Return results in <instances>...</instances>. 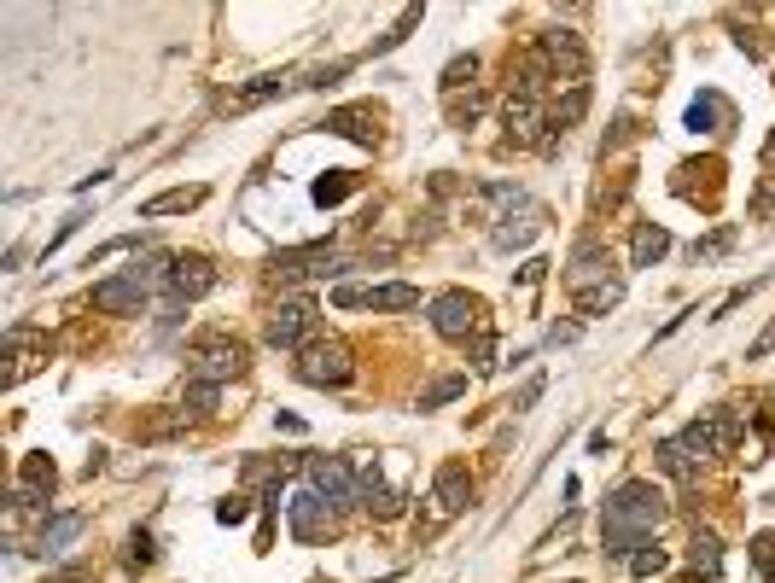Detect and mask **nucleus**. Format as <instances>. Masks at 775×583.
Wrapping results in <instances>:
<instances>
[{
  "label": "nucleus",
  "mask_w": 775,
  "mask_h": 583,
  "mask_svg": "<svg viewBox=\"0 0 775 583\" xmlns=\"http://www.w3.org/2000/svg\"><path fill=\"white\" fill-rule=\"evenodd\" d=\"M665 490L647 479H630L618 484L607 496V554L612 560H630V549H641V543H653V531L665 525Z\"/></svg>",
  "instance_id": "nucleus-1"
},
{
  "label": "nucleus",
  "mask_w": 775,
  "mask_h": 583,
  "mask_svg": "<svg viewBox=\"0 0 775 583\" xmlns=\"http://www.w3.org/2000/svg\"><path fill=\"white\" fill-rule=\"evenodd\" d=\"M304 479H309V490H315L321 502H333V508H356V502H362L356 467H350L344 455H309V461H304Z\"/></svg>",
  "instance_id": "nucleus-2"
},
{
  "label": "nucleus",
  "mask_w": 775,
  "mask_h": 583,
  "mask_svg": "<svg viewBox=\"0 0 775 583\" xmlns=\"http://www.w3.org/2000/svg\"><path fill=\"white\" fill-rule=\"evenodd\" d=\"M432 508H426V525H420V537H432V531H443L455 514H467L472 508V473L467 467H443L438 479H432V496H426Z\"/></svg>",
  "instance_id": "nucleus-3"
},
{
  "label": "nucleus",
  "mask_w": 775,
  "mask_h": 583,
  "mask_svg": "<svg viewBox=\"0 0 775 583\" xmlns=\"http://www.w3.org/2000/svg\"><path fill=\"white\" fill-rule=\"evenodd\" d=\"M432 327H438L443 339H478V333H484V304H478V298H472V292H461V286H455V292H438V298H432Z\"/></svg>",
  "instance_id": "nucleus-4"
},
{
  "label": "nucleus",
  "mask_w": 775,
  "mask_h": 583,
  "mask_svg": "<svg viewBox=\"0 0 775 583\" xmlns=\"http://www.w3.org/2000/svg\"><path fill=\"white\" fill-rule=\"evenodd\" d=\"M350 374H356V362L338 339H315L298 350V379L304 385H350Z\"/></svg>",
  "instance_id": "nucleus-5"
},
{
  "label": "nucleus",
  "mask_w": 775,
  "mask_h": 583,
  "mask_svg": "<svg viewBox=\"0 0 775 583\" xmlns=\"http://www.w3.org/2000/svg\"><path fill=\"white\" fill-rule=\"evenodd\" d=\"M537 53H542V65L554 70V82H560V88L583 82V70H589V47H583L572 30H542L537 35Z\"/></svg>",
  "instance_id": "nucleus-6"
},
{
  "label": "nucleus",
  "mask_w": 775,
  "mask_h": 583,
  "mask_svg": "<svg viewBox=\"0 0 775 583\" xmlns=\"http://www.w3.org/2000/svg\"><path fill=\"white\" fill-rule=\"evenodd\" d=\"M245 344L228 339V333H210V339H199V350H193V379H210V385H222V379L245 374Z\"/></svg>",
  "instance_id": "nucleus-7"
},
{
  "label": "nucleus",
  "mask_w": 775,
  "mask_h": 583,
  "mask_svg": "<svg viewBox=\"0 0 775 583\" xmlns=\"http://www.w3.org/2000/svg\"><path fill=\"white\" fill-rule=\"evenodd\" d=\"M152 280H158V269H135V275H123V280H100V286H94V309H100V315H140Z\"/></svg>",
  "instance_id": "nucleus-8"
},
{
  "label": "nucleus",
  "mask_w": 775,
  "mask_h": 583,
  "mask_svg": "<svg viewBox=\"0 0 775 583\" xmlns=\"http://www.w3.org/2000/svg\"><path fill=\"white\" fill-rule=\"evenodd\" d=\"M309 333H315V304H304V298L280 304L269 315V327H263V339H269L274 350H304V344H315Z\"/></svg>",
  "instance_id": "nucleus-9"
},
{
  "label": "nucleus",
  "mask_w": 775,
  "mask_h": 583,
  "mask_svg": "<svg viewBox=\"0 0 775 583\" xmlns=\"http://www.w3.org/2000/svg\"><path fill=\"white\" fill-rule=\"evenodd\" d=\"M542 234V205L537 199H519V205H507L502 216H496V251H525V245Z\"/></svg>",
  "instance_id": "nucleus-10"
},
{
  "label": "nucleus",
  "mask_w": 775,
  "mask_h": 583,
  "mask_svg": "<svg viewBox=\"0 0 775 583\" xmlns=\"http://www.w3.org/2000/svg\"><path fill=\"white\" fill-rule=\"evenodd\" d=\"M286 519H292V537H298V543L333 537V502H321L315 490H298V496L286 502Z\"/></svg>",
  "instance_id": "nucleus-11"
},
{
  "label": "nucleus",
  "mask_w": 775,
  "mask_h": 583,
  "mask_svg": "<svg viewBox=\"0 0 775 583\" xmlns=\"http://www.w3.org/2000/svg\"><path fill=\"white\" fill-rule=\"evenodd\" d=\"M6 356H12L6 385H24L30 374L47 368V333H35V327H12V333H6Z\"/></svg>",
  "instance_id": "nucleus-12"
},
{
  "label": "nucleus",
  "mask_w": 775,
  "mask_h": 583,
  "mask_svg": "<svg viewBox=\"0 0 775 583\" xmlns=\"http://www.w3.org/2000/svg\"><path fill=\"white\" fill-rule=\"evenodd\" d=\"M502 129H507V140H513V146H531V140H542L537 129H548V111H542L537 94H507Z\"/></svg>",
  "instance_id": "nucleus-13"
},
{
  "label": "nucleus",
  "mask_w": 775,
  "mask_h": 583,
  "mask_svg": "<svg viewBox=\"0 0 775 583\" xmlns=\"http://www.w3.org/2000/svg\"><path fill=\"white\" fill-rule=\"evenodd\" d=\"M583 111H589V82H572V88H566V100H554V111H548V135L537 140L542 152H554V146L566 140V129L583 123Z\"/></svg>",
  "instance_id": "nucleus-14"
},
{
  "label": "nucleus",
  "mask_w": 775,
  "mask_h": 583,
  "mask_svg": "<svg viewBox=\"0 0 775 583\" xmlns=\"http://www.w3.org/2000/svg\"><path fill=\"white\" fill-rule=\"evenodd\" d=\"M601 280H612V257L601 240H583L572 251V263H566V286L572 292H583V286H601Z\"/></svg>",
  "instance_id": "nucleus-15"
},
{
  "label": "nucleus",
  "mask_w": 775,
  "mask_h": 583,
  "mask_svg": "<svg viewBox=\"0 0 775 583\" xmlns=\"http://www.w3.org/2000/svg\"><path fill=\"white\" fill-rule=\"evenodd\" d=\"M169 292H175L181 304H193L204 292H216V269H210L204 257H175V263H169Z\"/></svg>",
  "instance_id": "nucleus-16"
},
{
  "label": "nucleus",
  "mask_w": 775,
  "mask_h": 583,
  "mask_svg": "<svg viewBox=\"0 0 775 583\" xmlns=\"http://www.w3.org/2000/svg\"><path fill=\"white\" fill-rule=\"evenodd\" d=\"M53 484H59V467H53V455H24V467H18V502H41L47 508V496H53Z\"/></svg>",
  "instance_id": "nucleus-17"
},
{
  "label": "nucleus",
  "mask_w": 775,
  "mask_h": 583,
  "mask_svg": "<svg viewBox=\"0 0 775 583\" xmlns=\"http://www.w3.org/2000/svg\"><path fill=\"white\" fill-rule=\"evenodd\" d=\"M292 82H298V70H269V76H257L251 88H239L234 100H228V111H257V105L280 100V94H286Z\"/></svg>",
  "instance_id": "nucleus-18"
},
{
  "label": "nucleus",
  "mask_w": 775,
  "mask_h": 583,
  "mask_svg": "<svg viewBox=\"0 0 775 583\" xmlns=\"http://www.w3.org/2000/svg\"><path fill=\"white\" fill-rule=\"evenodd\" d=\"M676 444L688 449V461H694V467H700V461H711V455H723V438H717V420H711V414H706V420H688Z\"/></svg>",
  "instance_id": "nucleus-19"
},
{
  "label": "nucleus",
  "mask_w": 775,
  "mask_h": 583,
  "mask_svg": "<svg viewBox=\"0 0 775 583\" xmlns=\"http://www.w3.org/2000/svg\"><path fill=\"white\" fill-rule=\"evenodd\" d=\"M82 525H88V514H53L47 525H41V543H35V549L47 554V560H53V554H65L70 543L82 537Z\"/></svg>",
  "instance_id": "nucleus-20"
},
{
  "label": "nucleus",
  "mask_w": 775,
  "mask_h": 583,
  "mask_svg": "<svg viewBox=\"0 0 775 583\" xmlns=\"http://www.w3.org/2000/svg\"><path fill=\"white\" fill-rule=\"evenodd\" d=\"M199 205H204V187H169V193H158V199H146L140 216L158 222V216H187V210H199Z\"/></svg>",
  "instance_id": "nucleus-21"
},
{
  "label": "nucleus",
  "mask_w": 775,
  "mask_h": 583,
  "mask_svg": "<svg viewBox=\"0 0 775 583\" xmlns=\"http://www.w3.org/2000/svg\"><path fill=\"white\" fill-rule=\"evenodd\" d=\"M624 304V280L612 275V280H601V286H583V292H572V309L577 315H607V309H618Z\"/></svg>",
  "instance_id": "nucleus-22"
},
{
  "label": "nucleus",
  "mask_w": 775,
  "mask_h": 583,
  "mask_svg": "<svg viewBox=\"0 0 775 583\" xmlns=\"http://www.w3.org/2000/svg\"><path fill=\"white\" fill-rule=\"evenodd\" d=\"M665 251H671V234H665L659 222H641L636 240H630V263H636V269H653V263H659Z\"/></svg>",
  "instance_id": "nucleus-23"
},
{
  "label": "nucleus",
  "mask_w": 775,
  "mask_h": 583,
  "mask_svg": "<svg viewBox=\"0 0 775 583\" xmlns=\"http://www.w3.org/2000/svg\"><path fill=\"white\" fill-rule=\"evenodd\" d=\"M321 129H333V135L356 140V146H373V135H379L368 111H350V105H344V111H327V123H321Z\"/></svg>",
  "instance_id": "nucleus-24"
},
{
  "label": "nucleus",
  "mask_w": 775,
  "mask_h": 583,
  "mask_svg": "<svg viewBox=\"0 0 775 583\" xmlns=\"http://www.w3.org/2000/svg\"><path fill=\"white\" fill-rule=\"evenodd\" d=\"M373 309H379V315L420 309V286H408V280H385V286H373Z\"/></svg>",
  "instance_id": "nucleus-25"
},
{
  "label": "nucleus",
  "mask_w": 775,
  "mask_h": 583,
  "mask_svg": "<svg viewBox=\"0 0 775 583\" xmlns=\"http://www.w3.org/2000/svg\"><path fill=\"white\" fill-rule=\"evenodd\" d=\"M688 560H694V572H706V578H717V566H723V543H717V531H694L688 537Z\"/></svg>",
  "instance_id": "nucleus-26"
},
{
  "label": "nucleus",
  "mask_w": 775,
  "mask_h": 583,
  "mask_svg": "<svg viewBox=\"0 0 775 583\" xmlns=\"http://www.w3.org/2000/svg\"><path fill=\"white\" fill-rule=\"evenodd\" d=\"M653 455H659V467H665V473H671V479H676V484L700 479V467H694V461H688V449L676 444V438H665V444L653 449Z\"/></svg>",
  "instance_id": "nucleus-27"
},
{
  "label": "nucleus",
  "mask_w": 775,
  "mask_h": 583,
  "mask_svg": "<svg viewBox=\"0 0 775 583\" xmlns=\"http://www.w3.org/2000/svg\"><path fill=\"white\" fill-rule=\"evenodd\" d=\"M455 397H467V374H443V379H432V385L420 391V409H443V403H455Z\"/></svg>",
  "instance_id": "nucleus-28"
},
{
  "label": "nucleus",
  "mask_w": 775,
  "mask_h": 583,
  "mask_svg": "<svg viewBox=\"0 0 775 583\" xmlns=\"http://www.w3.org/2000/svg\"><path fill=\"white\" fill-rule=\"evenodd\" d=\"M717 123H729V105L717 100V94H700V100L688 105V129L700 135V129H717Z\"/></svg>",
  "instance_id": "nucleus-29"
},
{
  "label": "nucleus",
  "mask_w": 775,
  "mask_h": 583,
  "mask_svg": "<svg viewBox=\"0 0 775 583\" xmlns=\"http://www.w3.org/2000/svg\"><path fill=\"white\" fill-rule=\"evenodd\" d=\"M484 117V88H467V94H449V123L455 129H472Z\"/></svg>",
  "instance_id": "nucleus-30"
},
{
  "label": "nucleus",
  "mask_w": 775,
  "mask_h": 583,
  "mask_svg": "<svg viewBox=\"0 0 775 583\" xmlns=\"http://www.w3.org/2000/svg\"><path fill=\"white\" fill-rule=\"evenodd\" d=\"M420 18H426L420 6H403V12H397V24H391V30H385L379 41H373V53H391V47H403V41H408V30H414Z\"/></svg>",
  "instance_id": "nucleus-31"
},
{
  "label": "nucleus",
  "mask_w": 775,
  "mask_h": 583,
  "mask_svg": "<svg viewBox=\"0 0 775 583\" xmlns=\"http://www.w3.org/2000/svg\"><path fill=\"white\" fill-rule=\"evenodd\" d=\"M665 566H671V554L659 549V543H641V549L630 554V578H659Z\"/></svg>",
  "instance_id": "nucleus-32"
},
{
  "label": "nucleus",
  "mask_w": 775,
  "mask_h": 583,
  "mask_svg": "<svg viewBox=\"0 0 775 583\" xmlns=\"http://www.w3.org/2000/svg\"><path fill=\"white\" fill-rule=\"evenodd\" d=\"M472 76H478V59H472V53H455V59L443 65V94H461Z\"/></svg>",
  "instance_id": "nucleus-33"
},
{
  "label": "nucleus",
  "mask_w": 775,
  "mask_h": 583,
  "mask_svg": "<svg viewBox=\"0 0 775 583\" xmlns=\"http://www.w3.org/2000/svg\"><path fill=\"white\" fill-rule=\"evenodd\" d=\"M752 572H758V578H775V531H758V537H752Z\"/></svg>",
  "instance_id": "nucleus-34"
},
{
  "label": "nucleus",
  "mask_w": 775,
  "mask_h": 583,
  "mask_svg": "<svg viewBox=\"0 0 775 583\" xmlns=\"http://www.w3.org/2000/svg\"><path fill=\"white\" fill-rule=\"evenodd\" d=\"M350 187H356V181H350V175H321V181H315V205H338V199H344V193H350Z\"/></svg>",
  "instance_id": "nucleus-35"
},
{
  "label": "nucleus",
  "mask_w": 775,
  "mask_h": 583,
  "mask_svg": "<svg viewBox=\"0 0 775 583\" xmlns=\"http://www.w3.org/2000/svg\"><path fill=\"white\" fill-rule=\"evenodd\" d=\"M373 309V286H356V280H344V286H333V309Z\"/></svg>",
  "instance_id": "nucleus-36"
},
{
  "label": "nucleus",
  "mask_w": 775,
  "mask_h": 583,
  "mask_svg": "<svg viewBox=\"0 0 775 583\" xmlns=\"http://www.w3.org/2000/svg\"><path fill=\"white\" fill-rule=\"evenodd\" d=\"M735 245V228H717L711 240H694V263H711V257H723Z\"/></svg>",
  "instance_id": "nucleus-37"
},
{
  "label": "nucleus",
  "mask_w": 775,
  "mask_h": 583,
  "mask_svg": "<svg viewBox=\"0 0 775 583\" xmlns=\"http://www.w3.org/2000/svg\"><path fill=\"white\" fill-rule=\"evenodd\" d=\"M373 519H403V490H379L373 502H362Z\"/></svg>",
  "instance_id": "nucleus-38"
},
{
  "label": "nucleus",
  "mask_w": 775,
  "mask_h": 583,
  "mask_svg": "<svg viewBox=\"0 0 775 583\" xmlns=\"http://www.w3.org/2000/svg\"><path fill=\"white\" fill-rule=\"evenodd\" d=\"M251 519V496H228V502H216V525H245Z\"/></svg>",
  "instance_id": "nucleus-39"
},
{
  "label": "nucleus",
  "mask_w": 775,
  "mask_h": 583,
  "mask_svg": "<svg viewBox=\"0 0 775 583\" xmlns=\"http://www.w3.org/2000/svg\"><path fill=\"white\" fill-rule=\"evenodd\" d=\"M467 356H472V362H478V368H496V333L484 327L478 339H467Z\"/></svg>",
  "instance_id": "nucleus-40"
},
{
  "label": "nucleus",
  "mask_w": 775,
  "mask_h": 583,
  "mask_svg": "<svg viewBox=\"0 0 775 583\" xmlns=\"http://www.w3.org/2000/svg\"><path fill=\"white\" fill-rule=\"evenodd\" d=\"M187 409H193V414L216 409V385H210V379H193V385H187Z\"/></svg>",
  "instance_id": "nucleus-41"
},
{
  "label": "nucleus",
  "mask_w": 775,
  "mask_h": 583,
  "mask_svg": "<svg viewBox=\"0 0 775 583\" xmlns=\"http://www.w3.org/2000/svg\"><path fill=\"white\" fill-rule=\"evenodd\" d=\"M82 222H88V216H82V210H76V216H65V222H59V234H53V240L41 245V257H53V251H59V245H65L70 234H76V228H82Z\"/></svg>",
  "instance_id": "nucleus-42"
},
{
  "label": "nucleus",
  "mask_w": 775,
  "mask_h": 583,
  "mask_svg": "<svg viewBox=\"0 0 775 583\" xmlns=\"http://www.w3.org/2000/svg\"><path fill=\"white\" fill-rule=\"evenodd\" d=\"M764 356H775V321H770V327H764V333H758L752 344H746V362H764Z\"/></svg>",
  "instance_id": "nucleus-43"
},
{
  "label": "nucleus",
  "mask_w": 775,
  "mask_h": 583,
  "mask_svg": "<svg viewBox=\"0 0 775 583\" xmlns=\"http://www.w3.org/2000/svg\"><path fill=\"white\" fill-rule=\"evenodd\" d=\"M129 566H152V537H146V531H135V537H129Z\"/></svg>",
  "instance_id": "nucleus-44"
},
{
  "label": "nucleus",
  "mask_w": 775,
  "mask_h": 583,
  "mask_svg": "<svg viewBox=\"0 0 775 583\" xmlns=\"http://www.w3.org/2000/svg\"><path fill=\"white\" fill-rule=\"evenodd\" d=\"M344 76H350V65H327V70H315L304 88H333V82H344Z\"/></svg>",
  "instance_id": "nucleus-45"
},
{
  "label": "nucleus",
  "mask_w": 775,
  "mask_h": 583,
  "mask_svg": "<svg viewBox=\"0 0 775 583\" xmlns=\"http://www.w3.org/2000/svg\"><path fill=\"white\" fill-rule=\"evenodd\" d=\"M542 269H548V263H542V257H531V263L519 269V286H537V280H542Z\"/></svg>",
  "instance_id": "nucleus-46"
},
{
  "label": "nucleus",
  "mask_w": 775,
  "mask_h": 583,
  "mask_svg": "<svg viewBox=\"0 0 775 583\" xmlns=\"http://www.w3.org/2000/svg\"><path fill=\"white\" fill-rule=\"evenodd\" d=\"M542 397V379H531V385H525V391H519V403H513V409H531V403H537Z\"/></svg>",
  "instance_id": "nucleus-47"
}]
</instances>
